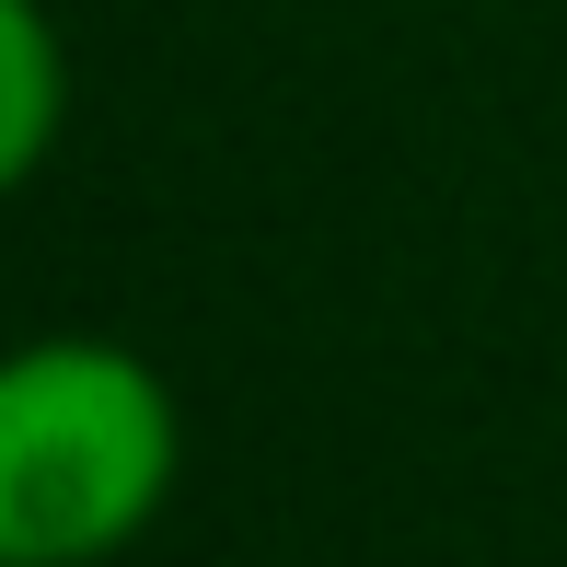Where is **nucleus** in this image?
<instances>
[{"label": "nucleus", "mask_w": 567, "mask_h": 567, "mask_svg": "<svg viewBox=\"0 0 567 567\" xmlns=\"http://www.w3.org/2000/svg\"><path fill=\"white\" fill-rule=\"evenodd\" d=\"M186 417L127 337L0 348V567H105L174 509Z\"/></svg>", "instance_id": "nucleus-1"}, {"label": "nucleus", "mask_w": 567, "mask_h": 567, "mask_svg": "<svg viewBox=\"0 0 567 567\" xmlns=\"http://www.w3.org/2000/svg\"><path fill=\"white\" fill-rule=\"evenodd\" d=\"M70 127V47L47 23V0H0V197H23L47 174Z\"/></svg>", "instance_id": "nucleus-2"}]
</instances>
